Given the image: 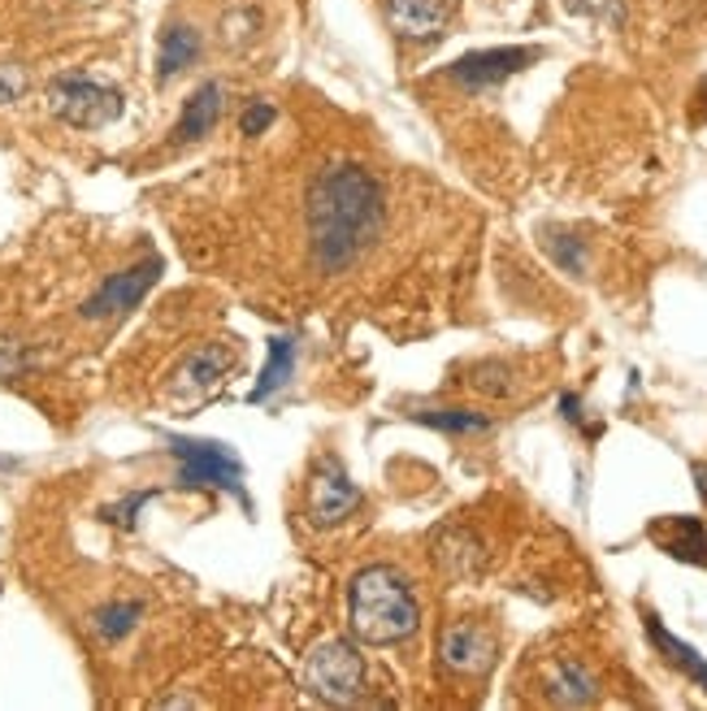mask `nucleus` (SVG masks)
<instances>
[{
	"instance_id": "obj_21",
	"label": "nucleus",
	"mask_w": 707,
	"mask_h": 711,
	"mask_svg": "<svg viewBox=\"0 0 707 711\" xmlns=\"http://www.w3.org/2000/svg\"><path fill=\"white\" fill-rule=\"evenodd\" d=\"M443 564L456 573V577H469L473 569H477V542L469 538V534H460V529H451V534H443Z\"/></svg>"
},
{
	"instance_id": "obj_28",
	"label": "nucleus",
	"mask_w": 707,
	"mask_h": 711,
	"mask_svg": "<svg viewBox=\"0 0 707 711\" xmlns=\"http://www.w3.org/2000/svg\"><path fill=\"white\" fill-rule=\"evenodd\" d=\"M26 91V78L17 65H0V104H13Z\"/></svg>"
},
{
	"instance_id": "obj_30",
	"label": "nucleus",
	"mask_w": 707,
	"mask_h": 711,
	"mask_svg": "<svg viewBox=\"0 0 707 711\" xmlns=\"http://www.w3.org/2000/svg\"><path fill=\"white\" fill-rule=\"evenodd\" d=\"M695 477H699V495H704L707 503V464H695Z\"/></svg>"
},
{
	"instance_id": "obj_26",
	"label": "nucleus",
	"mask_w": 707,
	"mask_h": 711,
	"mask_svg": "<svg viewBox=\"0 0 707 711\" xmlns=\"http://www.w3.org/2000/svg\"><path fill=\"white\" fill-rule=\"evenodd\" d=\"M26 369H30V356H26V348L0 335V382H17Z\"/></svg>"
},
{
	"instance_id": "obj_12",
	"label": "nucleus",
	"mask_w": 707,
	"mask_h": 711,
	"mask_svg": "<svg viewBox=\"0 0 707 711\" xmlns=\"http://www.w3.org/2000/svg\"><path fill=\"white\" fill-rule=\"evenodd\" d=\"M595 690H599V682H595V673L586 669V664H578V660H551L547 669H543V695H547V703H560V708H582V703H595Z\"/></svg>"
},
{
	"instance_id": "obj_31",
	"label": "nucleus",
	"mask_w": 707,
	"mask_h": 711,
	"mask_svg": "<svg viewBox=\"0 0 707 711\" xmlns=\"http://www.w3.org/2000/svg\"><path fill=\"white\" fill-rule=\"evenodd\" d=\"M704 109H707V87H704Z\"/></svg>"
},
{
	"instance_id": "obj_20",
	"label": "nucleus",
	"mask_w": 707,
	"mask_h": 711,
	"mask_svg": "<svg viewBox=\"0 0 707 711\" xmlns=\"http://www.w3.org/2000/svg\"><path fill=\"white\" fill-rule=\"evenodd\" d=\"M139 616H144V603H109V608H100V612L91 616V629H96L104 643H122V638L139 625Z\"/></svg>"
},
{
	"instance_id": "obj_5",
	"label": "nucleus",
	"mask_w": 707,
	"mask_h": 711,
	"mask_svg": "<svg viewBox=\"0 0 707 711\" xmlns=\"http://www.w3.org/2000/svg\"><path fill=\"white\" fill-rule=\"evenodd\" d=\"M305 682L309 690L322 699V703H335V708H348L360 699L364 690V660L352 643L335 638V643H322L309 664H305Z\"/></svg>"
},
{
	"instance_id": "obj_18",
	"label": "nucleus",
	"mask_w": 707,
	"mask_h": 711,
	"mask_svg": "<svg viewBox=\"0 0 707 711\" xmlns=\"http://www.w3.org/2000/svg\"><path fill=\"white\" fill-rule=\"evenodd\" d=\"M412 421H421L430 429H443V434H482L491 425L486 412H469V408H417Z\"/></svg>"
},
{
	"instance_id": "obj_10",
	"label": "nucleus",
	"mask_w": 707,
	"mask_h": 711,
	"mask_svg": "<svg viewBox=\"0 0 707 711\" xmlns=\"http://www.w3.org/2000/svg\"><path fill=\"white\" fill-rule=\"evenodd\" d=\"M382 17L386 26L399 35V39H412V43H430L447 30V4L438 0H382Z\"/></svg>"
},
{
	"instance_id": "obj_14",
	"label": "nucleus",
	"mask_w": 707,
	"mask_h": 711,
	"mask_svg": "<svg viewBox=\"0 0 707 711\" xmlns=\"http://www.w3.org/2000/svg\"><path fill=\"white\" fill-rule=\"evenodd\" d=\"M239 364V348H226V344H204L200 352H191L183 360V369H178V386L183 390H209V386H218L231 369Z\"/></svg>"
},
{
	"instance_id": "obj_15",
	"label": "nucleus",
	"mask_w": 707,
	"mask_h": 711,
	"mask_svg": "<svg viewBox=\"0 0 707 711\" xmlns=\"http://www.w3.org/2000/svg\"><path fill=\"white\" fill-rule=\"evenodd\" d=\"M196 57H200V30L187 26V22L165 26L161 30V43H157V83L178 78Z\"/></svg>"
},
{
	"instance_id": "obj_27",
	"label": "nucleus",
	"mask_w": 707,
	"mask_h": 711,
	"mask_svg": "<svg viewBox=\"0 0 707 711\" xmlns=\"http://www.w3.org/2000/svg\"><path fill=\"white\" fill-rule=\"evenodd\" d=\"M270 122H274V104H270V100H252V104L244 109V117H239V130H244V135H265Z\"/></svg>"
},
{
	"instance_id": "obj_2",
	"label": "nucleus",
	"mask_w": 707,
	"mask_h": 711,
	"mask_svg": "<svg viewBox=\"0 0 707 711\" xmlns=\"http://www.w3.org/2000/svg\"><path fill=\"white\" fill-rule=\"evenodd\" d=\"M348 616H352V634L369 647H395V643L412 638L421 625V608H417L408 582L386 564L360 569L352 577Z\"/></svg>"
},
{
	"instance_id": "obj_17",
	"label": "nucleus",
	"mask_w": 707,
	"mask_h": 711,
	"mask_svg": "<svg viewBox=\"0 0 707 711\" xmlns=\"http://www.w3.org/2000/svg\"><path fill=\"white\" fill-rule=\"evenodd\" d=\"M647 638L660 647V656H665L669 664H678L686 677H695V682H699V686L707 690V660L699 656V651H695V647H686L682 638H673V634H669V629H665L656 616H647Z\"/></svg>"
},
{
	"instance_id": "obj_13",
	"label": "nucleus",
	"mask_w": 707,
	"mask_h": 711,
	"mask_svg": "<svg viewBox=\"0 0 707 711\" xmlns=\"http://www.w3.org/2000/svg\"><path fill=\"white\" fill-rule=\"evenodd\" d=\"M222 104H226V87H222L218 78L204 83V87H196V91L187 96L178 122H174V144H196V139H204V135L218 126Z\"/></svg>"
},
{
	"instance_id": "obj_11",
	"label": "nucleus",
	"mask_w": 707,
	"mask_h": 711,
	"mask_svg": "<svg viewBox=\"0 0 707 711\" xmlns=\"http://www.w3.org/2000/svg\"><path fill=\"white\" fill-rule=\"evenodd\" d=\"M652 542L660 551H669L673 560H686V564H704L707 569V529L699 516H660L652 521Z\"/></svg>"
},
{
	"instance_id": "obj_8",
	"label": "nucleus",
	"mask_w": 707,
	"mask_h": 711,
	"mask_svg": "<svg viewBox=\"0 0 707 711\" xmlns=\"http://www.w3.org/2000/svg\"><path fill=\"white\" fill-rule=\"evenodd\" d=\"M157 274H161V261H157V257H152V261H139V265H131V270H122V274H113V278L100 283V291L83 304V317H87V322H104V317H117V313L135 309V304L148 296V287L157 283Z\"/></svg>"
},
{
	"instance_id": "obj_29",
	"label": "nucleus",
	"mask_w": 707,
	"mask_h": 711,
	"mask_svg": "<svg viewBox=\"0 0 707 711\" xmlns=\"http://www.w3.org/2000/svg\"><path fill=\"white\" fill-rule=\"evenodd\" d=\"M560 408H565V421H582V399L578 395H565Z\"/></svg>"
},
{
	"instance_id": "obj_1",
	"label": "nucleus",
	"mask_w": 707,
	"mask_h": 711,
	"mask_svg": "<svg viewBox=\"0 0 707 711\" xmlns=\"http://www.w3.org/2000/svg\"><path fill=\"white\" fill-rule=\"evenodd\" d=\"M382 226V183L364 165H326L309 187V235L322 274H344Z\"/></svg>"
},
{
	"instance_id": "obj_6",
	"label": "nucleus",
	"mask_w": 707,
	"mask_h": 711,
	"mask_svg": "<svg viewBox=\"0 0 707 711\" xmlns=\"http://www.w3.org/2000/svg\"><path fill=\"white\" fill-rule=\"evenodd\" d=\"M543 57V48H482V52H464L460 61L447 65V78H456L460 87L469 91H482V87H495L521 70H530L534 61Z\"/></svg>"
},
{
	"instance_id": "obj_9",
	"label": "nucleus",
	"mask_w": 707,
	"mask_h": 711,
	"mask_svg": "<svg viewBox=\"0 0 707 711\" xmlns=\"http://www.w3.org/2000/svg\"><path fill=\"white\" fill-rule=\"evenodd\" d=\"M495 634L477 621H456L443 629V643H438V656L451 673L460 677H482L491 664H495Z\"/></svg>"
},
{
	"instance_id": "obj_22",
	"label": "nucleus",
	"mask_w": 707,
	"mask_h": 711,
	"mask_svg": "<svg viewBox=\"0 0 707 711\" xmlns=\"http://www.w3.org/2000/svg\"><path fill=\"white\" fill-rule=\"evenodd\" d=\"M547 244V252H551V261L565 270V274H586V248H582V239H573V235H547L543 239Z\"/></svg>"
},
{
	"instance_id": "obj_25",
	"label": "nucleus",
	"mask_w": 707,
	"mask_h": 711,
	"mask_svg": "<svg viewBox=\"0 0 707 711\" xmlns=\"http://www.w3.org/2000/svg\"><path fill=\"white\" fill-rule=\"evenodd\" d=\"M157 499V490H139V495H131V499H122V503H109L100 516L109 521V525H122V529H135V512L144 508V503H152Z\"/></svg>"
},
{
	"instance_id": "obj_23",
	"label": "nucleus",
	"mask_w": 707,
	"mask_h": 711,
	"mask_svg": "<svg viewBox=\"0 0 707 711\" xmlns=\"http://www.w3.org/2000/svg\"><path fill=\"white\" fill-rule=\"evenodd\" d=\"M257 26H261V17L252 9H235V13L222 17V39L235 43V48H244L248 39H257Z\"/></svg>"
},
{
	"instance_id": "obj_16",
	"label": "nucleus",
	"mask_w": 707,
	"mask_h": 711,
	"mask_svg": "<svg viewBox=\"0 0 707 711\" xmlns=\"http://www.w3.org/2000/svg\"><path fill=\"white\" fill-rule=\"evenodd\" d=\"M292 373H296V344L287 339V335H274L270 344H265V369H261V377H257V386H252V403H265V399H274L287 382H292Z\"/></svg>"
},
{
	"instance_id": "obj_3",
	"label": "nucleus",
	"mask_w": 707,
	"mask_h": 711,
	"mask_svg": "<svg viewBox=\"0 0 707 711\" xmlns=\"http://www.w3.org/2000/svg\"><path fill=\"white\" fill-rule=\"evenodd\" d=\"M48 109L65 122V126H78V130H100L109 122L122 117L126 100L122 91L87 78V74H65V78H52L48 83Z\"/></svg>"
},
{
	"instance_id": "obj_7",
	"label": "nucleus",
	"mask_w": 707,
	"mask_h": 711,
	"mask_svg": "<svg viewBox=\"0 0 707 711\" xmlns=\"http://www.w3.org/2000/svg\"><path fill=\"white\" fill-rule=\"evenodd\" d=\"M356 503H360V490L352 486V477L344 473V464H339V460H322V464L313 469L309 495H305L309 521H313L318 529H326V525L344 521Z\"/></svg>"
},
{
	"instance_id": "obj_4",
	"label": "nucleus",
	"mask_w": 707,
	"mask_h": 711,
	"mask_svg": "<svg viewBox=\"0 0 707 711\" xmlns=\"http://www.w3.org/2000/svg\"><path fill=\"white\" fill-rule=\"evenodd\" d=\"M170 456L178 460V486H213L231 490L248 503L244 495V464L226 442L213 438H170Z\"/></svg>"
},
{
	"instance_id": "obj_24",
	"label": "nucleus",
	"mask_w": 707,
	"mask_h": 711,
	"mask_svg": "<svg viewBox=\"0 0 707 711\" xmlns=\"http://www.w3.org/2000/svg\"><path fill=\"white\" fill-rule=\"evenodd\" d=\"M573 13H586V17H595V22H604V26H621L625 22V4L621 0H565Z\"/></svg>"
},
{
	"instance_id": "obj_19",
	"label": "nucleus",
	"mask_w": 707,
	"mask_h": 711,
	"mask_svg": "<svg viewBox=\"0 0 707 711\" xmlns=\"http://www.w3.org/2000/svg\"><path fill=\"white\" fill-rule=\"evenodd\" d=\"M477 395H491V399H508L512 386H517V369L508 360H477L469 364V377H464Z\"/></svg>"
}]
</instances>
